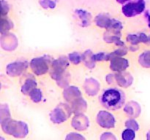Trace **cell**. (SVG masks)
Here are the masks:
<instances>
[{"instance_id":"obj_1","label":"cell","mask_w":150,"mask_h":140,"mask_svg":"<svg viewBox=\"0 0 150 140\" xmlns=\"http://www.w3.org/2000/svg\"><path fill=\"white\" fill-rule=\"evenodd\" d=\"M1 128L4 134L13 140H25L30 134L27 123L22 120L13 119L10 115L1 118Z\"/></svg>"},{"instance_id":"obj_2","label":"cell","mask_w":150,"mask_h":140,"mask_svg":"<svg viewBox=\"0 0 150 140\" xmlns=\"http://www.w3.org/2000/svg\"><path fill=\"white\" fill-rule=\"evenodd\" d=\"M101 105L109 111H117L123 107L125 102V95L120 89L109 88L103 92L100 98Z\"/></svg>"},{"instance_id":"obj_3","label":"cell","mask_w":150,"mask_h":140,"mask_svg":"<svg viewBox=\"0 0 150 140\" xmlns=\"http://www.w3.org/2000/svg\"><path fill=\"white\" fill-rule=\"evenodd\" d=\"M95 120L98 126L104 130L114 129L118 123L115 115L108 109L98 111L95 115Z\"/></svg>"},{"instance_id":"obj_4","label":"cell","mask_w":150,"mask_h":140,"mask_svg":"<svg viewBox=\"0 0 150 140\" xmlns=\"http://www.w3.org/2000/svg\"><path fill=\"white\" fill-rule=\"evenodd\" d=\"M70 127L79 132L84 133L89 130L91 123L89 118L83 113H76L70 120Z\"/></svg>"},{"instance_id":"obj_5","label":"cell","mask_w":150,"mask_h":140,"mask_svg":"<svg viewBox=\"0 0 150 140\" xmlns=\"http://www.w3.org/2000/svg\"><path fill=\"white\" fill-rule=\"evenodd\" d=\"M70 109L63 106H57L49 114L50 122L54 125H62L68 120L71 115Z\"/></svg>"},{"instance_id":"obj_6","label":"cell","mask_w":150,"mask_h":140,"mask_svg":"<svg viewBox=\"0 0 150 140\" xmlns=\"http://www.w3.org/2000/svg\"><path fill=\"white\" fill-rule=\"evenodd\" d=\"M144 10V0H133L123 6L122 13L126 17L131 18L141 14Z\"/></svg>"},{"instance_id":"obj_7","label":"cell","mask_w":150,"mask_h":140,"mask_svg":"<svg viewBox=\"0 0 150 140\" xmlns=\"http://www.w3.org/2000/svg\"><path fill=\"white\" fill-rule=\"evenodd\" d=\"M128 66V61L122 58H114L111 62V69L114 71H123Z\"/></svg>"},{"instance_id":"obj_8","label":"cell","mask_w":150,"mask_h":140,"mask_svg":"<svg viewBox=\"0 0 150 140\" xmlns=\"http://www.w3.org/2000/svg\"><path fill=\"white\" fill-rule=\"evenodd\" d=\"M62 140H89L83 133L79 132L75 130L69 131L64 134Z\"/></svg>"},{"instance_id":"obj_9","label":"cell","mask_w":150,"mask_h":140,"mask_svg":"<svg viewBox=\"0 0 150 140\" xmlns=\"http://www.w3.org/2000/svg\"><path fill=\"white\" fill-rule=\"evenodd\" d=\"M138 131L131 128H125L120 134L121 140H136Z\"/></svg>"},{"instance_id":"obj_10","label":"cell","mask_w":150,"mask_h":140,"mask_svg":"<svg viewBox=\"0 0 150 140\" xmlns=\"http://www.w3.org/2000/svg\"><path fill=\"white\" fill-rule=\"evenodd\" d=\"M125 128H131L136 131H139L141 129V125L137 120L134 118H127L124 122Z\"/></svg>"},{"instance_id":"obj_11","label":"cell","mask_w":150,"mask_h":140,"mask_svg":"<svg viewBox=\"0 0 150 140\" xmlns=\"http://www.w3.org/2000/svg\"><path fill=\"white\" fill-rule=\"evenodd\" d=\"M98 140H119V139L118 136L112 131L105 130L100 134Z\"/></svg>"},{"instance_id":"obj_12","label":"cell","mask_w":150,"mask_h":140,"mask_svg":"<svg viewBox=\"0 0 150 140\" xmlns=\"http://www.w3.org/2000/svg\"><path fill=\"white\" fill-rule=\"evenodd\" d=\"M139 62L142 66L150 68V50L144 52L139 55Z\"/></svg>"},{"instance_id":"obj_13","label":"cell","mask_w":150,"mask_h":140,"mask_svg":"<svg viewBox=\"0 0 150 140\" xmlns=\"http://www.w3.org/2000/svg\"><path fill=\"white\" fill-rule=\"evenodd\" d=\"M112 20H111V19H109L108 17H106V16L100 15H99L98 17H97L96 23L98 26H101V27L108 28V26H111Z\"/></svg>"},{"instance_id":"obj_14","label":"cell","mask_w":150,"mask_h":140,"mask_svg":"<svg viewBox=\"0 0 150 140\" xmlns=\"http://www.w3.org/2000/svg\"><path fill=\"white\" fill-rule=\"evenodd\" d=\"M145 140H150V128L145 133Z\"/></svg>"},{"instance_id":"obj_15","label":"cell","mask_w":150,"mask_h":140,"mask_svg":"<svg viewBox=\"0 0 150 140\" xmlns=\"http://www.w3.org/2000/svg\"><path fill=\"white\" fill-rule=\"evenodd\" d=\"M117 1H118L119 3H120V4H124V3H125L126 1H130V0H117Z\"/></svg>"},{"instance_id":"obj_16","label":"cell","mask_w":150,"mask_h":140,"mask_svg":"<svg viewBox=\"0 0 150 140\" xmlns=\"http://www.w3.org/2000/svg\"><path fill=\"white\" fill-rule=\"evenodd\" d=\"M1 140H4V138H3V137H2V136H1Z\"/></svg>"}]
</instances>
